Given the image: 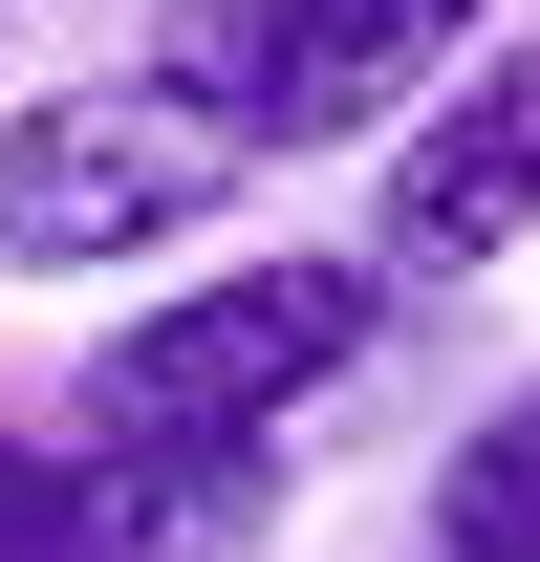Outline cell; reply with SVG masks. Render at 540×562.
Returning <instances> with one entry per match:
<instances>
[{
	"label": "cell",
	"mask_w": 540,
	"mask_h": 562,
	"mask_svg": "<svg viewBox=\"0 0 540 562\" xmlns=\"http://www.w3.org/2000/svg\"><path fill=\"white\" fill-rule=\"evenodd\" d=\"M238 195H260V131L173 66H87L44 109H0V281H131Z\"/></svg>",
	"instance_id": "2"
},
{
	"label": "cell",
	"mask_w": 540,
	"mask_h": 562,
	"mask_svg": "<svg viewBox=\"0 0 540 562\" xmlns=\"http://www.w3.org/2000/svg\"><path fill=\"white\" fill-rule=\"evenodd\" d=\"M519 238H540V22H519V44H475V66L390 131L368 281H390V303H454V281H497Z\"/></svg>",
	"instance_id": "4"
},
{
	"label": "cell",
	"mask_w": 540,
	"mask_h": 562,
	"mask_svg": "<svg viewBox=\"0 0 540 562\" xmlns=\"http://www.w3.org/2000/svg\"><path fill=\"white\" fill-rule=\"evenodd\" d=\"M432 562H540V390H497L432 454Z\"/></svg>",
	"instance_id": "5"
},
{
	"label": "cell",
	"mask_w": 540,
	"mask_h": 562,
	"mask_svg": "<svg viewBox=\"0 0 540 562\" xmlns=\"http://www.w3.org/2000/svg\"><path fill=\"white\" fill-rule=\"evenodd\" d=\"M390 325L368 260H216L173 303H131L66 390V454H173V476H281V432L325 412Z\"/></svg>",
	"instance_id": "1"
},
{
	"label": "cell",
	"mask_w": 540,
	"mask_h": 562,
	"mask_svg": "<svg viewBox=\"0 0 540 562\" xmlns=\"http://www.w3.org/2000/svg\"><path fill=\"white\" fill-rule=\"evenodd\" d=\"M44 476H66V432H22V412H0V562H22V519H44Z\"/></svg>",
	"instance_id": "6"
},
{
	"label": "cell",
	"mask_w": 540,
	"mask_h": 562,
	"mask_svg": "<svg viewBox=\"0 0 540 562\" xmlns=\"http://www.w3.org/2000/svg\"><path fill=\"white\" fill-rule=\"evenodd\" d=\"M475 44H497V0H173V44H151V66L216 87V109L260 131V173H281V151L410 131Z\"/></svg>",
	"instance_id": "3"
}]
</instances>
